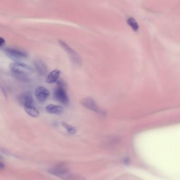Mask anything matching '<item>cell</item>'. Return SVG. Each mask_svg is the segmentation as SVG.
<instances>
[{
	"instance_id": "30bf717a",
	"label": "cell",
	"mask_w": 180,
	"mask_h": 180,
	"mask_svg": "<svg viewBox=\"0 0 180 180\" xmlns=\"http://www.w3.org/2000/svg\"><path fill=\"white\" fill-rule=\"evenodd\" d=\"M61 72L58 69L54 70L50 73L47 77L46 81L49 84L54 83L57 82L59 80V76Z\"/></svg>"
},
{
	"instance_id": "ba28073f",
	"label": "cell",
	"mask_w": 180,
	"mask_h": 180,
	"mask_svg": "<svg viewBox=\"0 0 180 180\" xmlns=\"http://www.w3.org/2000/svg\"><path fill=\"white\" fill-rule=\"evenodd\" d=\"M35 69L40 76L44 77L48 73V67L46 64L41 60H36L34 62Z\"/></svg>"
},
{
	"instance_id": "52a82bcc",
	"label": "cell",
	"mask_w": 180,
	"mask_h": 180,
	"mask_svg": "<svg viewBox=\"0 0 180 180\" xmlns=\"http://www.w3.org/2000/svg\"><path fill=\"white\" fill-rule=\"evenodd\" d=\"M18 101L23 106L32 105L33 103V97L31 93L27 92L21 94L18 97Z\"/></svg>"
},
{
	"instance_id": "9c48e42d",
	"label": "cell",
	"mask_w": 180,
	"mask_h": 180,
	"mask_svg": "<svg viewBox=\"0 0 180 180\" xmlns=\"http://www.w3.org/2000/svg\"><path fill=\"white\" fill-rule=\"evenodd\" d=\"M46 111L47 113L53 114L60 115L63 112L64 110L61 106L49 104L46 107Z\"/></svg>"
},
{
	"instance_id": "6da1fadb",
	"label": "cell",
	"mask_w": 180,
	"mask_h": 180,
	"mask_svg": "<svg viewBox=\"0 0 180 180\" xmlns=\"http://www.w3.org/2000/svg\"><path fill=\"white\" fill-rule=\"evenodd\" d=\"M10 67L14 76L23 81L28 80V75L32 74L35 72L31 66L20 62L12 63Z\"/></svg>"
},
{
	"instance_id": "5b68a950",
	"label": "cell",
	"mask_w": 180,
	"mask_h": 180,
	"mask_svg": "<svg viewBox=\"0 0 180 180\" xmlns=\"http://www.w3.org/2000/svg\"><path fill=\"white\" fill-rule=\"evenodd\" d=\"M58 42L60 44V45L61 46V47H63V49L66 51L67 53L69 54L73 63L77 65L81 64V58L77 53L75 51H74V50L72 49V47H70L69 45L62 40H59Z\"/></svg>"
},
{
	"instance_id": "8992f818",
	"label": "cell",
	"mask_w": 180,
	"mask_h": 180,
	"mask_svg": "<svg viewBox=\"0 0 180 180\" xmlns=\"http://www.w3.org/2000/svg\"><path fill=\"white\" fill-rule=\"evenodd\" d=\"M49 95V91L44 87L38 86L35 89V98L40 102H43L46 101L48 98Z\"/></svg>"
},
{
	"instance_id": "8fae6325",
	"label": "cell",
	"mask_w": 180,
	"mask_h": 180,
	"mask_svg": "<svg viewBox=\"0 0 180 180\" xmlns=\"http://www.w3.org/2000/svg\"><path fill=\"white\" fill-rule=\"evenodd\" d=\"M24 108L25 111L28 115H29L30 116L33 118L39 117L40 115L39 111L34 106H33L32 104L29 105V106H24Z\"/></svg>"
},
{
	"instance_id": "5bb4252c",
	"label": "cell",
	"mask_w": 180,
	"mask_h": 180,
	"mask_svg": "<svg viewBox=\"0 0 180 180\" xmlns=\"http://www.w3.org/2000/svg\"><path fill=\"white\" fill-rule=\"evenodd\" d=\"M61 124L62 125L63 127H64L67 132L70 134H74L76 133L77 131H76L75 127H74L72 126H70L69 124L67 123L66 122H61Z\"/></svg>"
},
{
	"instance_id": "7a4b0ae2",
	"label": "cell",
	"mask_w": 180,
	"mask_h": 180,
	"mask_svg": "<svg viewBox=\"0 0 180 180\" xmlns=\"http://www.w3.org/2000/svg\"><path fill=\"white\" fill-rule=\"evenodd\" d=\"M3 50L7 57L15 62L24 60L28 57V54L25 51L17 48L4 47Z\"/></svg>"
},
{
	"instance_id": "7c38bea8",
	"label": "cell",
	"mask_w": 180,
	"mask_h": 180,
	"mask_svg": "<svg viewBox=\"0 0 180 180\" xmlns=\"http://www.w3.org/2000/svg\"><path fill=\"white\" fill-rule=\"evenodd\" d=\"M62 178L64 180H86L85 178L82 176L72 174L70 172L67 173Z\"/></svg>"
},
{
	"instance_id": "4fadbf2b",
	"label": "cell",
	"mask_w": 180,
	"mask_h": 180,
	"mask_svg": "<svg viewBox=\"0 0 180 180\" xmlns=\"http://www.w3.org/2000/svg\"><path fill=\"white\" fill-rule=\"evenodd\" d=\"M127 23L130 27L132 28V29L135 32H136L139 29V26L138 24L136 21L135 19L133 18H129L127 20Z\"/></svg>"
},
{
	"instance_id": "3957f363",
	"label": "cell",
	"mask_w": 180,
	"mask_h": 180,
	"mask_svg": "<svg viewBox=\"0 0 180 180\" xmlns=\"http://www.w3.org/2000/svg\"><path fill=\"white\" fill-rule=\"evenodd\" d=\"M81 105L87 109L93 111L99 114L104 115L105 112L100 109L99 106L96 102L95 101L91 98H84L81 101Z\"/></svg>"
},
{
	"instance_id": "9a60e30c",
	"label": "cell",
	"mask_w": 180,
	"mask_h": 180,
	"mask_svg": "<svg viewBox=\"0 0 180 180\" xmlns=\"http://www.w3.org/2000/svg\"><path fill=\"white\" fill-rule=\"evenodd\" d=\"M5 44V40H4L2 38H0V46L3 47V46Z\"/></svg>"
},
{
	"instance_id": "277c9868",
	"label": "cell",
	"mask_w": 180,
	"mask_h": 180,
	"mask_svg": "<svg viewBox=\"0 0 180 180\" xmlns=\"http://www.w3.org/2000/svg\"><path fill=\"white\" fill-rule=\"evenodd\" d=\"M53 97L57 101L67 104L69 102V98L65 90V86H58L53 91Z\"/></svg>"
}]
</instances>
